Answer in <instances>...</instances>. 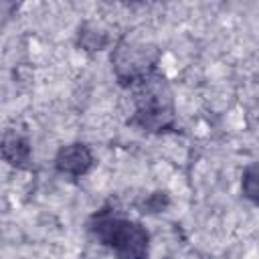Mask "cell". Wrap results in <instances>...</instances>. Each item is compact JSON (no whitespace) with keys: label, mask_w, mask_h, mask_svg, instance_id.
Wrapping results in <instances>:
<instances>
[{"label":"cell","mask_w":259,"mask_h":259,"mask_svg":"<svg viewBox=\"0 0 259 259\" xmlns=\"http://www.w3.org/2000/svg\"><path fill=\"white\" fill-rule=\"evenodd\" d=\"M89 164V156L83 148H67L59 156V168L65 172H83L85 166Z\"/></svg>","instance_id":"obj_1"}]
</instances>
